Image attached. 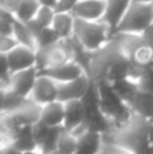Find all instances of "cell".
<instances>
[{
    "mask_svg": "<svg viewBox=\"0 0 153 154\" xmlns=\"http://www.w3.org/2000/svg\"><path fill=\"white\" fill-rule=\"evenodd\" d=\"M105 142L113 143L130 154H153V145L149 135V120L132 111L130 118L103 137Z\"/></svg>",
    "mask_w": 153,
    "mask_h": 154,
    "instance_id": "obj_1",
    "label": "cell"
},
{
    "mask_svg": "<svg viewBox=\"0 0 153 154\" xmlns=\"http://www.w3.org/2000/svg\"><path fill=\"white\" fill-rule=\"evenodd\" d=\"M114 32L103 20L98 22H87L76 19L75 20V31L73 38L77 43L84 48L89 53H96L102 48H105Z\"/></svg>",
    "mask_w": 153,
    "mask_h": 154,
    "instance_id": "obj_2",
    "label": "cell"
},
{
    "mask_svg": "<svg viewBox=\"0 0 153 154\" xmlns=\"http://www.w3.org/2000/svg\"><path fill=\"white\" fill-rule=\"evenodd\" d=\"M153 23V3L133 0L115 32L141 35Z\"/></svg>",
    "mask_w": 153,
    "mask_h": 154,
    "instance_id": "obj_3",
    "label": "cell"
},
{
    "mask_svg": "<svg viewBox=\"0 0 153 154\" xmlns=\"http://www.w3.org/2000/svg\"><path fill=\"white\" fill-rule=\"evenodd\" d=\"M126 57L122 54L118 43L114 38H111L110 42L98 50L96 53H92L91 65H89L88 77L94 84H100L106 80L107 72L114 64H117L121 60H125ZM127 60V58H126Z\"/></svg>",
    "mask_w": 153,
    "mask_h": 154,
    "instance_id": "obj_4",
    "label": "cell"
},
{
    "mask_svg": "<svg viewBox=\"0 0 153 154\" xmlns=\"http://www.w3.org/2000/svg\"><path fill=\"white\" fill-rule=\"evenodd\" d=\"M29 99L39 107L57 101L58 100V85L50 77L45 75H38V79L35 81V85Z\"/></svg>",
    "mask_w": 153,
    "mask_h": 154,
    "instance_id": "obj_5",
    "label": "cell"
},
{
    "mask_svg": "<svg viewBox=\"0 0 153 154\" xmlns=\"http://www.w3.org/2000/svg\"><path fill=\"white\" fill-rule=\"evenodd\" d=\"M38 75H39V72H38L37 68L12 73L7 84V89L16 93L20 97L29 99L33 92V88L35 85V81L38 79Z\"/></svg>",
    "mask_w": 153,
    "mask_h": 154,
    "instance_id": "obj_6",
    "label": "cell"
},
{
    "mask_svg": "<svg viewBox=\"0 0 153 154\" xmlns=\"http://www.w3.org/2000/svg\"><path fill=\"white\" fill-rule=\"evenodd\" d=\"M94 82L91 81L87 75L79 77V79L73 80L69 82H64V84H57L58 85V101L61 103H68V101H75L81 100L91 88Z\"/></svg>",
    "mask_w": 153,
    "mask_h": 154,
    "instance_id": "obj_7",
    "label": "cell"
},
{
    "mask_svg": "<svg viewBox=\"0 0 153 154\" xmlns=\"http://www.w3.org/2000/svg\"><path fill=\"white\" fill-rule=\"evenodd\" d=\"M7 60L11 75L16 72H22V70L31 69V68H35L37 50L18 45L12 51L7 54Z\"/></svg>",
    "mask_w": 153,
    "mask_h": 154,
    "instance_id": "obj_8",
    "label": "cell"
},
{
    "mask_svg": "<svg viewBox=\"0 0 153 154\" xmlns=\"http://www.w3.org/2000/svg\"><path fill=\"white\" fill-rule=\"evenodd\" d=\"M106 12V0H79L73 8L72 15L75 19L87 22L103 20Z\"/></svg>",
    "mask_w": 153,
    "mask_h": 154,
    "instance_id": "obj_9",
    "label": "cell"
},
{
    "mask_svg": "<svg viewBox=\"0 0 153 154\" xmlns=\"http://www.w3.org/2000/svg\"><path fill=\"white\" fill-rule=\"evenodd\" d=\"M39 75H45V76L50 77L57 84H64V82L73 81V80L84 76L86 72H84L83 68H81L80 65H77L76 62L68 61L62 65H58V66L42 70V72H39Z\"/></svg>",
    "mask_w": 153,
    "mask_h": 154,
    "instance_id": "obj_10",
    "label": "cell"
},
{
    "mask_svg": "<svg viewBox=\"0 0 153 154\" xmlns=\"http://www.w3.org/2000/svg\"><path fill=\"white\" fill-rule=\"evenodd\" d=\"M132 3L133 0H106V12L103 16V22L113 30V32H115L119 22L122 20Z\"/></svg>",
    "mask_w": 153,
    "mask_h": 154,
    "instance_id": "obj_11",
    "label": "cell"
},
{
    "mask_svg": "<svg viewBox=\"0 0 153 154\" xmlns=\"http://www.w3.org/2000/svg\"><path fill=\"white\" fill-rule=\"evenodd\" d=\"M65 118V104L61 101H53L50 104H46L41 108L39 122L45 126L53 127H62Z\"/></svg>",
    "mask_w": 153,
    "mask_h": 154,
    "instance_id": "obj_12",
    "label": "cell"
},
{
    "mask_svg": "<svg viewBox=\"0 0 153 154\" xmlns=\"http://www.w3.org/2000/svg\"><path fill=\"white\" fill-rule=\"evenodd\" d=\"M65 104V118L62 128L67 131H72L76 127L86 123V109L81 100L68 101Z\"/></svg>",
    "mask_w": 153,
    "mask_h": 154,
    "instance_id": "obj_13",
    "label": "cell"
},
{
    "mask_svg": "<svg viewBox=\"0 0 153 154\" xmlns=\"http://www.w3.org/2000/svg\"><path fill=\"white\" fill-rule=\"evenodd\" d=\"M41 108L38 104L33 103L29 99L26 104L22 107L20 109H18L16 112H12V116L15 119L16 125L19 127H26V126H34L39 122L41 118Z\"/></svg>",
    "mask_w": 153,
    "mask_h": 154,
    "instance_id": "obj_14",
    "label": "cell"
},
{
    "mask_svg": "<svg viewBox=\"0 0 153 154\" xmlns=\"http://www.w3.org/2000/svg\"><path fill=\"white\" fill-rule=\"evenodd\" d=\"M129 108L138 116L146 120H153V93L138 91L129 104Z\"/></svg>",
    "mask_w": 153,
    "mask_h": 154,
    "instance_id": "obj_15",
    "label": "cell"
},
{
    "mask_svg": "<svg viewBox=\"0 0 153 154\" xmlns=\"http://www.w3.org/2000/svg\"><path fill=\"white\" fill-rule=\"evenodd\" d=\"M105 145V138L102 134L88 131L77 141L75 154H99Z\"/></svg>",
    "mask_w": 153,
    "mask_h": 154,
    "instance_id": "obj_16",
    "label": "cell"
},
{
    "mask_svg": "<svg viewBox=\"0 0 153 154\" xmlns=\"http://www.w3.org/2000/svg\"><path fill=\"white\" fill-rule=\"evenodd\" d=\"M10 143L23 154L38 150L37 141H35L34 134H33V126L20 127L18 130V133L12 137V139H11Z\"/></svg>",
    "mask_w": 153,
    "mask_h": 154,
    "instance_id": "obj_17",
    "label": "cell"
},
{
    "mask_svg": "<svg viewBox=\"0 0 153 154\" xmlns=\"http://www.w3.org/2000/svg\"><path fill=\"white\" fill-rule=\"evenodd\" d=\"M75 16L72 14H56L52 23V29L60 39H70L75 31Z\"/></svg>",
    "mask_w": 153,
    "mask_h": 154,
    "instance_id": "obj_18",
    "label": "cell"
},
{
    "mask_svg": "<svg viewBox=\"0 0 153 154\" xmlns=\"http://www.w3.org/2000/svg\"><path fill=\"white\" fill-rule=\"evenodd\" d=\"M114 92L118 95V97L123 101L125 104L129 106L132 103V100L134 99V96L137 95L138 92V87L134 81L126 79V80H121V81H117L111 84Z\"/></svg>",
    "mask_w": 153,
    "mask_h": 154,
    "instance_id": "obj_19",
    "label": "cell"
},
{
    "mask_svg": "<svg viewBox=\"0 0 153 154\" xmlns=\"http://www.w3.org/2000/svg\"><path fill=\"white\" fill-rule=\"evenodd\" d=\"M39 8L41 5L37 0H22L18 11L15 12V19L22 23H29L35 18Z\"/></svg>",
    "mask_w": 153,
    "mask_h": 154,
    "instance_id": "obj_20",
    "label": "cell"
},
{
    "mask_svg": "<svg viewBox=\"0 0 153 154\" xmlns=\"http://www.w3.org/2000/svg\"><path fill=\"white\" fill-rule=\"evenodd\" d=\"M14 38L16 39L18 45L20 46H26V48L34 49L37 50V42H35V38L33 37V34L30 32L29 27L26 23H22V22H15L14 24Z\"/></svg>",
    "mask_w": 153,
    "mask_h": 154,
    "instance_id": "obj_21",
    "label": "cell"
},
{
    "mask_svg": "<svg viewBox=\"0 0 153 154\" xmlns=\"http://www.w3.org/2000/svg\"><path fill=\"white\" fill-rule=\"evenodd\" d=\"M64 128L62 127H53L49 128L48 134H46L45 139L42 141V143L39 145V152L42 154H50L54 153L57 150V145H58V139L61 137Z\"/></svg>",
    "mask_w": 153,
    "mask_h": 154,
    "instance_id": "obj_22",
    "label": "cell"
},
{
    "mask_svg": "<svg viewBox=\"0 0 153 154\" xmlns=\"http://www.w3.org/2000/svg\"><path fill=\"white\" fill-rule=\"evenodd\" d=\"M134 82L137 84L138 91L153 93V65L141 66L140 73H138Z\"/></svg>",
    "mask_w": 153,
    "mask_h": 154,
    "instance_id": "obj_23",
    "label": "cell"
},
{
    "mask_svg": "<svg viewBox=\"0 0 153 154\" xmlns=\"http://www.w3.org/2000/svg\"><path fill=\"white\" fill-rule=\"evenodd\" d=\"M76 147H77V139L69 131L64 130L58 139V145H57L56 152L58 154H75Z\"/></svg>",
    "mask_w": 153,
    "mask_h": 154,
    "instance_id": "obj_24",
    "label": "cell"
},
{
    "mask_svg": "<svg viewBox=\"0 0 153 154\" xmlns=\"http://www.w3.org/2000/svg\"><path fill=\"white\" fill-rule=\"evenodd\" d=\"M29 101V99H24L18 96L16 93L11 92V91L5 89V97H4V112L12 114L16 112L18 109H20L24 104Z\"/></svg>",
    "mask_w": 153,
    "mask_h": 154,
    "instance_id": "obj_25",
    "label": "cell"
},
{
    "mask_svg": "<svg viewBox=\"0 0 153 154\" xmlns=\"http://www.w3.org/2000/svg\"><path fill=\"white\" fill-rule=\"evenodd\" d=\"M60 37L53 31L52 27H48V29H43L42 32L39 34V37L37 38V50L38 49H48L52 48V46L57 45L60 42Z\"/></svg>",
    "mask_w": 153,
    "mask_h": 154,
    "instance_id": "obj_26",
    "label": "cell"
},
{
    "mask_svg": "<svg viewBox=\"0 0 153 154\" xmlns=\"http://www.w3.org/2000/svg\"><path fill=\"white\" fill-rule=\"evenodd\" d=\"M15 22L16 19L14 15L0 10V37H12Z\"/></svg>",
    "mask_w": 153,
    "mask_h": 154,
    "instance_id": "obj_27",
    "label": "cell"
},
{
    "mask_svg": "<svg viewBox=\"0 0 153 154\" xmlns=\"http://www.w3.org/2000/svg\"><path fill=\"white\" fill-rule=\"evenodd\" d=\"M54 16H56V12H54V8H49V7H41L38 10L37 15H35L34 20L39 24L43 29H48V27H52V23L54 20Z\"/></svg>",
    "mask_w": 153,
    "mask_h": 154,
    "instance_id": "obj_28",
    "label": "cell"
},
{
    "mask_svg": "<svg viewBox=\"0 0 153 154\" xmlns=\"http://www.w3.org/2000/svg\"><path fill=\"white\" fill-rule=\"evenodd\" d=\"M79 0H57L54 12L56 14H72Z\"/></svg>",
    "mask_w": 153,
    "mask_h": 154,
    "instance_id": "obj_29",
    "label": "cell"
},
{
    "mask_svg": "<svg viewBox=\"0 0 153 154\" xmlns=\"http://www.w3.org/2000/svg\"><path fill=\"white\" fill-rule=\"evenodd\" d=\"M18 46V42L14 37H0V53L7 56L10 51Z\"/></svg>",
    "mask_w": 153,
    "mask_h": 154,
    "instance_id": "obj_30",
    "label": "cell"
},
{
    "mask_svg": "<svg viewBox=\"0 0 153 154\" xmlns=\"http://www.w3.org/2000/svg\"><path fill=\"white\" fill-rule=\"evenodd\" d=\"M49 128H50V127L45 126L43 123H41V122H38L37 125L33 126V134H34V138H35V141H37L38 149H39V145L42 143V141L45 139V137H46V134H48Z\"/></svg>",
    "mask_w": 153,
    "mask_h": 154,
    "instance_id": "obj_31",
    "label": "cell"
},
{
    "mask_svg": "<svg viewBox=\"0 0 153 154\" xmlns=\"http://www.w3.org/2000/svg\"><path fill=\"white\" fill-rule=\"evenodd\" d=\"M10 77H11V70H10V66H8L7 56L0 53V80L4 81L5 84H8Z\"/></svg>",
    "mask_w": 153,
    "mask_h": 154,
    "instance_id": "obj_32",
    "label": "cell"
},
{
    "mask_svg": "<svg viewBox=\"0 0 153 154\" xmlns=\"http://www.w3.org/2000/svg\"><path fill=\"white\" fill-rule=\"evenodd\" d=\"M20 2L22 0H2V10L15 16V12L18 11Z\"/></svg>",
    "mask_w": 153,
    "mask_h": 154,
    "instance_id": "obj_33",
    "label": "cell"
},
{
    "mask_svg": "<svg viewBox=\"0 0 153 154\" xmlns=\"http://www.w3.org/2000/svg\"><path fill=\"white\" fill-rule=\"evenodd\" d=\"M99 154H130V153H127L126 150L121 149V147L115 146V145H113V143L105 142V145H103Z\"/></svg>",
    "mask_w": 153,
    "mask_h": 154,
    "instance_id": "obj_34",
    "label": "cell"
},
{
    "mask_svg": "<svg viewBox=\"0 0 153 154\" xmlns=\"http://www.w3.org/2000/svg\"><path fill=\"white\" fill-rule=\"evenodd\" d=\"M141 37H142L145 45H148L149 48L153 49V23L145 30V31L142 32V34H141Z\"/></svg>",
    "mask_w": 153,
    "mask_h": 154,
    "instance_id": "obj_35",
    "label": "cell"
},
{
    "mask_svg": "<svg viewBox=\"0 0 153 154\" xmlns=\"http://www.w3.org/2000/svg\"><path fill=\"white\" fill-rule=\"evenodd\" d=\"M39 3L41 7H49V8H54L56 7L57 0H37Z\"/></svg>",
    "mask_w": 153,
    "mask_h": 154,
    "instance_id": "obj_36",
    "label": "cell"
},
{
    "mask_svg": "<svg viewBox=\"0 0 153 154\" xmlns=\"http://www.w3.org/2000/svg\"><path fill=\"white\" fill-rule=\"evenodd\" d=\"M4 149H5V153H7V154H23L22 152H19L18 149H15V147H14L11 143H7V145H5Z\"/></svg>",
    "mask_w": 153,
    "mask_h": 154,
    "instance_id": "obj_37",
    "label": "cell"
},
{
    "mask_svg": "<svg viewBox=\"0 0 153 154\" xmlns=\"http://www.w3.org/2000/svg\"><path fill=\"white\" fill-rule=\"evenodd\" d=\"M4 97H5V91L0 92V114L4 112Z\"/></svg>",
    "mask_w": 153,
    "mask_h": 154,
    "instance_id": "obj_38",
    "label": "cell"
},
{
    "mask_svg": "<svg viewBox=\"0 0 153 154\" xmlns=\"http://www.w3.org/2000/svg\"><path fill=\"white\" fill-rule=\"evenodd\" d=\"M5 89H7V84L0 80V92H3V91H5Z\"/></svg>",
    "mask_w": 153,
    "mask_h": 154,
    "instance_id": "obj_39",
    "label": "cell"
},
{
    "mask_svg": "<svg viewBox=\"0 0 153 154\" xmlns=\"http://www.w3.org/2000/svg\"><path fill=\"white\" fill-rule=\"evenodd\" d=\"M5 145H7V142H5V141H4V139H3V138H2V137H0V150H2V149H3V147H4V146H5Z\"/></svg>",
    "mask_w": 153,
    "mask_h": 154,
    "instance_id": "obj_40",
    "label": "cell"
},
{
    "mask_svg": "<svg viewBox=\"0 0 153 154\" xmlns=\"http://www.w3.org/2000/svg\"><path fill=\"white\" fill-rule=\"evenodd\" d=\"M24 154H42L39 150H35V152H29V153H24Z\"/></svg>",
    "mask_w": 153,
    "mask_h": 154,
    "instance_id": "obj_41",
    "label": "cell"
},
{
    "mask_svg": "<svg viewBox=\"0 0 153 154\" xmlns=\"http://www.w3.org/2000/svg\"><path fill=\"white\" fill-rule=\"evenodd\" d=\"M0 154H7V153H5V149H4V147H3V149L0 150Z\"/></svg>",
    "mask_w": 153,
    "mask_h": 154,
    "instance_id": "obj_42",
    "label": "cell"
},
{
    "mask_svg": "<svg viewBox=\"0 0 153 154\" xmlns=\"http://www.w3.org/2000/svg\"><path fill=\"white\" fill-rule=\"evenodd\" d=\"M138 2H149V3H153V0H138Z\"/></svg>",
    "mask_w": 153,
    "mask_h": 154,
    "instance_id": "obj_43",
    "label": "cell"
},
{
    "mask_svg": "<svg viewBox=\"0 0 153 154\" xmlns=\"http://www.w3.org/2000/svg\"><path fill=\"white\" fill-rule=\"evenodd\" d=\"M50 154H58V153H57V152H54V153H50Z\"/></svg>",
    "mask_w": 153,
    "mask_h": 154,
    "instance_id": "obj_44",
    "label": "cell"
}]
</instances>
